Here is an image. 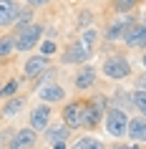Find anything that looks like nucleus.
I'll return each instance as SVG.
<instances>
[{
	"label": "nucleus",
	"mask_w": 146,
	"mask_h": 149,
	"mask_svg": "<svg viewBox=\"0 0 146 149\" xmlns=\"http://www.w3.org/2000/svg\"><path fill=\"white\" fill-rule=\"evenodd\" d=\"M103 76L111 81H121V79H129L131 76V63L123 58V56H111L103 61Z\"/></svg>",
	"instance_id": "f257e3e1"
},
{
	"label": "nucleus",
	"mask_w": 146,
	"mask_h": 149,
	"mask_svg": "<svg viewBox=\"0 0 146 149\" xmlns=\"http://www.w3.org/2000/svg\"><path fill=\"white\" fill-rule=\"evenodd\" d=\"M103 109H106V99H103V96H96V99H91V101H86L81 126H86V129H96V126L101 124Z\"/></svg>",
	"instance_id": "f03ea898"
},
{
	"label": "nucleus",
	"mask_w": 146,
	"mask_h": 149,
	"mask_svg": "<svg viewBox=\"0 0 146 149\" xmlns=\"http://www.w3.org/2000/svg\"><path fill=\"white\" fill-rule=\"evenodd\" d=\"M106 132L111 134V136H126V132H129V116H126V111L121 109H108L106 114Z\"/></svg>",
	"instance_id": "7ed1b4c3"
},
{
	"label": "nucleus",
	"mask_w": 146,
	"mask_h": 149,
	"mask_svg": "<svg viewBox=\"0 0 146 149\" xmlns=\"http://www.w3.org/2000/svg\"><path fill=\"white\" fill-rule=\"evenodd\" d=\"M40 36H43V28L40 25H28L25 31H20L15 36V51H30L40 40Z\"/></svg>",
	"instance_id": "20e7f679"
},
{
	"label": "nucleus",
	"mask_w": 146,
	"mask_h": 149,
	"mask_svg": "<svg viewBox=\"0 0 146 149\" xmlns=\"http://www.w3.org/2000/svg\"><path fill=\"white\" fill-rule=\"evenodd\" d=\"M83 106H86V101L66 104V109H63V124L68 129H78L81 126V121H83Z\"/></svg>",
	"instance_id": "39448f33"
},
{
	"label": "nucleus",
	"mask_w": 146,
	"mask_h": 149,
	"mask_svg": "<svg viewBox=\"0 0 146 149\" xmlns=\"http://www.w3.org/2000/svg\"><path fill=\"white\" fill-rule=\"evenodd\" d=\"M35 141H38V136H35L33 129H15L8 147L10 149H33V147H35Z\"/></svg>",
	"instance_id": "423d86ee"
},
{
	"label": "nucleus",
	"mask_w": 146,
	"mask_h": 149,
	"mask_svg": "<svg viewBox=\"0 0 146 149\" xmlns=\"http://www.w3.org/2000/svg\"><path fill=\"white\" fill-rule=\"evenodd\" d=\"M48 124H51V106L48 104H38L30 111V129L33 132H46Z\"/></svg>",
	"instance_id": "0eeeda50"
},
{
	"label": "nucleus",
	"mask_w": 146,
	"mask_h": 149,
	"mask_svg": "<svg viewBox=\"0 0 146 149\" xmlns=\"http://www.w3.org/2000/svg\"><path fill=\"white\" fill-rule=\"evenodd\" d=\"M131 25H134V20H131L129 15H123V18H118V20H113V23L106 28V40H118V38H123L126 36V31H129Z\"/></svg>",
	"instance_id": "6e6552de"
},
{
	"label": "nucleus",
	"mask_w": 146,
	"mask_h": 149,
	"mask_svg": "<svg viewBox=\"0 0 146 149\" xmlns=\"http://www.w3.org/2000/svg\"><path fill=\"white\" fill-rule=\"evenodd\" d=\"M23 71H25V79H35V76H40V73H46L48 71V58H43V56H30L28 61H25V66H23Z\"/></svg>",
	"instance_id": "1a4fd4ad"
},
{
	"label": "nucleus",
	"mask_w": 146,
	"mask_h": 149,
	"mask_svg": "<svg viewBox=\"0 0 146 149\" xmlns=\"http://www.w3.org/2000/svg\"><path fill=\"white\" fill-rule=\"evenodd\" d=\"M144 38H146V23H134L126 31V36H123V43L131 46V48H141Z\"/></svg>",
	"instance_id": "9d476101"
},
{
	"label": "nucleus",
	"mask_w": 146,
	"mask_h": 149,
	"mask_svg": "<svg viewBox=\"0 0 146 149\" xmlns=\"http://www.w3.org/2000/svg\"><path fill=\"white\" fill-rule=\"evenodd\" d=\"M78 91H86V88H91L96 84V68L93 66H81V71L76 73V79H73Z\"/></svg>",
	"instance_id": "9b49d317"
},
{
	"label": "nucleus",
	"mask_w": 146,
	"mask_h": 149,
	"mask_svg": "<svg viewBox=\"0 0 146 149\" xmlns=\"http://www.w3.org/2000/svg\"><path fill=\"white\" fill-rule=\"evenodd\" d=\"M38 96L46 104H53V101H63V99H66V91H63V86H58V84H48V86L38 88Z\"/></svg>",
	"instance_id": "f8f14e48"
},
{
	"label": "nucleus",
	"mask_w": 146,
	"mask_h": 149,
	"mask_svg": "<svg viewBox=\"0 0 146 149\" xmlns=\"http://www.w3.org/2000/svg\"><path fill=\"white\" fill-rule=\"evenodd\" d=\"M88 56H91V51H86V48L81 46V43H73V46H71L68 51L63 53V58H61V61H63V63H83L86 58H88Z\"/></svg>",
	"instance_id": "ddd939ff"
},
{
	"label": "nucleus",
	"mask_w": 146,
	"mask_h": 149,
	"mask_svg": "<svg viewBox=\"0 0 146 149\" xmlns=\"http://www.w3.org/2000/svg\"><path fill=\"white\" fill-rule=\"evenodd\" d=\"M134 141H146V119L134 116L129 119V132H126Z\"/></svg>",
	"instance_id": "4468645a"
},
{
	"label": "nucleus",
	"mask_w": 146,
	"mask_h": 149,
	"mask_svg": "<svg viewBox=\"0 0 146 149\" xmlns=\"http://www.w3.org/2000/svg\"><path fill=\"white\" fill-rule=\"evenodd\" d=\"M15 10H18V3L0 0V25H13L15 23Z\"/></svg>",
	"instance_id": "2eb2a0df"
},
{
	"label": "nucleus",
	"mask_w": 146,
	"mask_h": 149,
	"mask_svg": "<svg viewBox=\"0 0 146 149\" xmlns=\"http://www.w3.org/2000/svg\"><path fill=\"white\" fill-rule=\"evenodd\" d=\"M113 109H121V111H131L134 109V94L131 91H123V88H118L113 94Z\"/></svg>",
	"instance_id": "dca6fc26"
},
{
	"label": "nucleus",
	"mask_w": 146,
	"mask_h": 149,
	"mask_svg": "<svg viewBox=\"0 0 146 149\" xmlns=\"http://www.w3.org/2000/svg\"><path fill=\"white\" fill-rule=\"evenodd\" d=\"M68 134H71V129L66 124H55V126H51V132H46V139L53 141V144H58V141L68 139Z\"/></svg>",
	"instance_id": "f3484780"
},
{
	"label": "nucleus",
	"mask_w": 146,
	"mask_h": 149,
	"mask_svg": "<svg viewBox=\"0 0 146 149\" xmlns=\"http://www.w3.org/2000/svg\"><path fill=\"white\" fill-rule=\"evenodd\" d=\"M23 106H25V99H23V96H13V99L3 106V114H5V116H15V114H20Z\"/></svg>",
	"instance_id": "a211bd4d"
},
{
	"label": "nucleus",
	"mask_w": 146,
	"mask_h": 149,
	"mask_svg": "<svg viewBox=\"0 0 146 149\" xmlns=\"http://www.w3.org/2000/svg\"><path fill=\"white\" fill-rule=\"evenodd\" d=\"M96 40H98V31H93V28H86L83 33H81V46L86 48V51H91L93 53V46H96Z\"/></svg>",
	"instance_id": "6ab92c4d"
},
{
	"label": "nucleus",
	"mask_w": 146,
	"mask_h": 149,
	"mask_svg": "<svg viewBox=\"0 0 146 149\" xmlns=\"http://www.w3.org/2000/svg\"><path fill=\"white\" fill-rule=\"evenodd\" d=\"M71 149H103V141L96 139V136H81Z\"/></svg>",
	"instance_id": "aec40b11"
},
{
	"label": "nucleus",
	"mask_w": 146,
	"mask_h": 149,
	"mask_svg": "<svg viewBox=\"0 0 146 149\" xmlns=\"http://www.w3.org/2000/svg\"><path fill=\"white\" fill-rule=\"evenodd\" d=\"M13 51H15V40L10 38V36H3L0 38V58H8Z\"/></svg>",
	"instance_id": "412c9836"
},
{
	"label": "nucleus",
	"mask_w": 146,
	"mask_h": 149,
	"mask_svg": "<svg viewBox=\"0 0 146 149\" xmlns=\"http://www.w3.org/2000/svg\"><path fill=\"white\" fill-rule=\"evenodd\" d=\"M18 86H20V81L10 79L5 86L0 88V99H13V96H15V91H18Z\"/></svg>",
	"instance_id": "4be33fe9"
},
{
	"label": "nucleus",
	"mask_w": 146,
	"mask_h": 149,
	"mask_svg": "<svg viewBox=\"0 0 146 149\" xmlns=\"http://www.w3.org/2000/svg\"><path fill=\"white\" fill-rule=\"evenodd\" d=\"M134 109H138L141 119H146V94L144 91H134Z\"/></svg>",
	"instance_id": "5701e85b"
},
{
	"label": "nucleus",
	"mask_w": 146,
	"mask_h": 149,
	"mask_svg": "<svg viewBox=\"0 0 146 149\" xmlns=\"http://www.w3.org/2000/svg\"><path fill=\"white\" fill-rule=\"evenodd\" d=\"M134 8H136V3H134V0H121V3H113V10H118V13H123V15H126L129 10H134Z\"/></svg>",
	"instance_id": "b1692460"
},
{
	"label": "nucleus",
	"mask_w": 146,
	"mask_h": 149,
	"mask_svg": "<svg viewBox=\"0 0 146 149\" xmlns=\"http://www.w3.org/2000/svg\"><path fill=\"white\" fill-rule=\"evenodd\" d=\"M53 53H55V43H53V40H46V43L40 46V56L48 58V56H53Z\"/></svg>",
	"instance_id": "393cba45"
},
{
	"label": "nucleus",
	"mask_w": 146,
	"mask_h": 149,
	"mask_svg": "<svg viewBox=\"0 0 146 149\" xmlns=\"http://www.w3.org/2000/svg\"><path fill=\"white\" fill-rule=\"evenodd\" d=\"M136 91H144L146 94V71L141 73V76H136Z\"/></svg>",
	"instance_id": "a878e982"
},
{
	"label": "nucleus",
	"mask_w": 146,
	"mask_h": 149,
	"mask_svg": "<svg viewBox=\"0 0 146 149\" xmlns=\"http://www.w3.org/2000/svg\"><path fill=\"white\" fill-rule=\"evenodd\" d=\"M113 149H138V147H136V144H116Z\"/></svg>",
	"instance_id": "bb28decb"
},
{
	"label": "nucleus",
	"mask_w": 146,
	"mask_h": 149,
	"mask_svg": "<svg viewBox=\"0 0 146 149\" xmlns=\"http://www.w3.org/2000/svg\"><path fill=\"white\" fill-rule=\"evenodd\" d=\"M53 149H68V147H66V141H58V144H53Z\"/></svg>",
	"instance_id": "cd10ccee"
},
{
	"label": "nucleus",
	"mask_w": 146,
	"mask_h": 149,
	"mask_svg": "<svg viewBox=\"0 0 146 149\" xmlns=\"http://www.w3.org/2000/svg\"><path fill=\"white\" fill-rule=\"evenodd\" d=\"M141 48H146V38H144V43H141Z\"/></svg>",
	"instance_id": "c85d7f7f"
},
{
	"label": "nucleus",
	"mask_w": 146,
	"mask_h": 149,
	"mask_svg": "<svg viewBox=\"0 0 146 149\" xmlns=\"http://www.w3.org/2000/svg\"><path fill=\"white\" fill-rule=\"evenodd\" d=\"M144 66H146V53H144Z\"/></svg>",
	"instance_id": "c756f323"
}]
</instances>
